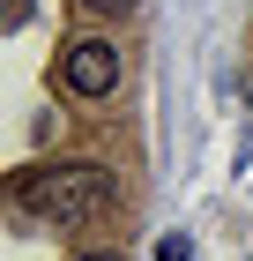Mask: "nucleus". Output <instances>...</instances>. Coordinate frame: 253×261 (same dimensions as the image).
Listing matches in <instances>:
<instances>
[{"label": "nucleus", "instance_id": "obj_1", "mask_svg": "<svg viewBox=\"0 0 253 261\" xmlns=\"http://www.w3.org/2000/svg\"><path fill=\"white\" fill-rule=\"evenodd\" d=\"M15 209L45 224H97L112 217V172L104 164H30L15 179Z\"/></svg>", "mask_w": 253, "mask_h": 261}, {"label": "nucleus", "instance_id": "obj_2", "mask_svg": "<svg viewBox=\"0 0 253 261\" xmlns=\"http://www.w3.org/2000/svg\"><path fill=\"white\" fill-rule=\"evenodd\" d=\"M119 45L112 38H75L67 53H60V90L67 97H112L119 90Z\"/></svg>", "mask_w": 253, "mask_h": 261}, {"label": "nucleus", "instance_id": "obj_3", "mask_svg": "<svg viewBox=\"0 0 253 261\" xmlns=\"http://www.w3.org/2000/svg\"><path fill=\"white\" fill-rule=\"evenodd\" d=\"M142 0H82V15H97V22H127Z\"/></svg>", "mask_w": 253, "mask_h": 261}, {"label": "nucleus", "instance_id": "obj_4", "mask_svg": "<svg viewBox=\"0 0 253 261\" xmlns=\"http://www.w3.org/2000/svg\"><path fill=\"white\" fill-rule=\"evenodd\" d=\"M194 254V239H156V261H186Z\"/></svg>", "mask_w": 253, "mask_h": 261}, {"label": "nucleus", "instance_id": "obj_5", "mask_svg": "<svg viewBox=\"0 0 253 261\" xmlns=\"http://www.w3.org/2000/svg\"><path fill=\"white\" fill-rule=\"evenodd\" d=\"M82 261H119V254H82Z\"/></svg>", "mask_w": 253, "mask_h": 261}]
</instances>
